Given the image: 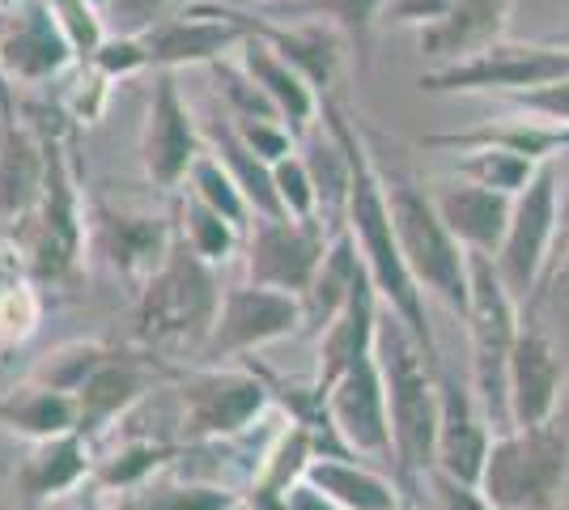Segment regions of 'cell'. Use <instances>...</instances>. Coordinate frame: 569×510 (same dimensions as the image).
I'll return each mask as SVG.
<instances>
[{"label":"cell","mask_w":569,"mask_h":510,"mask_svg":"<svg viewBox=\"0 0 569 510\" xmlns=\"http://www.w3.org/2000/svg\"><path fill=\"white\" fill-rule=\"evenodd\" d=\"M323 128L332 132L336 141L349 153V167H353V183H349V209H345V230L353 234L361 260L370 268L375 286L382 293V307L396 311L408 323V332L421 340V349L429 353L433 366L442 362V349L433 337V323L426 311V290L417 286L412 268L400 251V234H396V221H391V200H387V183H382V170L375 162V153L366 146L361 128L349 116V107L340 98L323 94V111H319Z\"/></svg>","instance_id":"6da1fadb"},{"label":"cell","mask_w":569,"mask_h":510,"mask_svg":"<svg viewBox=\"0 0 569 510\" xmlns=\"http://www.w3.org/2000/svg\"><path fill=\"white\" fill-rule=\"evenodd\" d=\"M375 358L387 383V413H391V447H396V481L412 507H421V489L438 468V370L429 362L421 340L408 332L396 311H382Z\"/></svg>","instance_id":"7a4b0ae2"},{"label":"cell","mask_w":569,"mask_h":510,"mask_svg":"<svg viewBox=\"0 0 569 510\" xmlns=\"http://www.w3.org/2000/svg\"><path fill=\"white\" fill-rule=\"evenodd\" d=\"M30 116L43 132L48 146V179H43V196L39 204L9 226V243L13 256H22L26 277L34 281H69L77 264H81V247H86V200H81V183H77V167H72V128L69 123H51L48 107H30Z\"/></svg>","instance_id":"3957f363"},{"label":"cell","mask_w":569,"mask_h":510,"mask_svg":"<svg viewBox=\"0 0 569 510\" xmlns=\"http://www.w3.org/2000/svg\"><path fill=\"white\" fill-rule=\"evenodd\" d=\"M221 281L217 264L196 256L174 226V243L153 277L137 290V344L153 349L158 358H200L221 311Z\"/></svg>","instance_id":"277c9868"},{"label":"cell","mask_w":569,"mask_h":510,"mask_svg":"<svg viewBox=\"0 0 569 510\" xmlns=\"http://www.w3.org/2000/svg\"><path fill=\"white\" fill-rule=\"evenodd\" d=\"M387 183V200H391V221L400 234V251L417 286L433 298H442L455 316H468L472 302V260L468 247L455 239V230L442 221L433 192L421 179L400 174V170H382Z\"/></svg>","instance_id":"5b68a950"},{"label":"cell","mask_w":569,"mask_h":510,"mask_svg":"<svg viewBox=\"0 0 569 510\" xmlns=\"http://www.w3.org/2000/svg\"><path fill=\"white\" fill-rule=\"evenodd\" d=\"M472 260V302H468V379L476 388V400L489 417L493 434L515 430L510 421V353H515V337H519V298L501 281L493 256L485 251H468Z\"/></svg>","instance_id":"8992f818"},{"label":"cell","mask_w":569,"mask_h":510,"mask_svg":"<svg viewBox=\"0 0 569 510\" xmlns=\"http://www.w3.org/2000/svg\"><path fill=\"white\" fill-rule=\"evenodd\" d=\"M476 486L498 510H561L569 493V434L557 421L501 430Z\"/></svg>","instance_id":"52a82bcc"},{"label":"cell","mask_w":569,"mask_h":510,"mask_svg":"<svg viewBox=\"0 0 569 510\" xmlns=\"http://www.w3.org/2000/svg\"><path fill=\"white\" fill-rule=\"evenodd\" d=\"M174 396H179V434L188 447L247 434L268 413V404L277 400L268 374L230 362H204L188 374H179Z\"/></svg>","instance_id":"ba28073f"},{"label":"cell","mask_w":569,"mask_h":510,"mask_svg":"<svg viewBox=\"0 0 569 510\" xmlns=\"http://www.w3.org/2000/svg\"><path fill=\"white\" fill-rule=\"evenodd\" d=\"M557 239H561V162H545L536 170V179L515 196L506 239L493 256L501 281L527 307L545 286Z\"/></svg>","instance_id":"9c48e42d"},{"label":"cell","mask_w":569,"mask_h":510,"mask_svg":"<svg viewBox=\"0 0 569 510\" xmlns=\"http://www.w3.org/2000/svg\"><path fill=\"white\" fill-rule=\"evenodd\" d=\"M557 77H569V43H515L501 39L493 48L476 51L459 64L429 69L417 77L426 94H519Z\"/></svg>","instance_id":"30bf717a"},{"label":"cell","mask_w":569,"mask_h":510,"mask_svg":"<svg viewBox=\"0 0 569 510\" xmlns=\"http://www.w3.org/2000/svg\"><path fill=\"white\" fill-rule=\"evenodd\" d=\"M332 234L323 218H256L242 243L247 281L302 298L332 247Z\"/></svg>","instance_id":"8fae6325"},{"label":"cell","mask_w":569,"mask_h":510,"mask_svg":"<svg viewBox=\"0 0 569 510\" xmlns=\"http://www.w3.org/2000/svg\"><path fill=\"white\" fill-rule=\"evenodd\" d=\"M302 332V298L284 290H268V286H230L221 293V311L209 340H204V353L200 362H238L247 353H256L263 344H277V340Z\"/></svg>","instance_id":"7c38bea8"},{"label":"cell","mask_w":569,"mask_h":510,"mask_svg":"<svg viewBox=\"0 0 569 510\" xmlns=\"http://www.w3.org/2000/svg\"><path fill=\"white\" fill-rule=\"evenodd\" d=\"M204 153V132L191 116L188 98L179 90V81L170 69H158L149 111L141 128V170L144 179L162 192H174L179 183H188L191 162Z\"/></svg>","instance_id":"4fadbf2b"},{"label":"cell","mask_w":569,"mask_h":510,"mask_svg":"<svg viewBox=\"0 0 569 510\" xmlns=\"http://www.w3.org/2000/svg\"><path fill=\"white\" fill-rule=\"evenodd\" d=\"M77 64L72 43L48 0H18L0 9V69L18 86H43Z\"/></svg>","instance_id":"5bb4252c"},{"label":"cell","mask_w":569,"mask_h":510,"mask_svg":"<svg viewBox=\"0 0 569 510\" xmlns=\"http://www.w3.org/2000/svg\"><path fill=\"white\" fill-rule=\"evenodd\" d=\"M179 379V370L158 358L153 349H111L107 362L98 366L94 374L86 379V388L77 391V404H81V434L90 438L98 430H107L111 421L128 417L141 404L149 391H158L162 383Z\"/></svg>","instance_id":"9a60e30c"},{"label":"cell","mask_w":569,"mask_h":510,"mask_svg":"<svg viewBox=\"0 0 569 510\" xmlns=\"http://www.w3.org/2000/svg\"><path fill=\"white\" fill-rule=\"evenodd\" d=\"M328 417H332L340 442L361 460H387L396 456L391 447V413H387V383H382L379 358H361L349 366L332 388H328Z\"/></svg>","instance_id":"2e32d148"},{"label":"cell","mask_w":569,"mask_h":510,"mask_svg":"<svg viewBox=\"0 0 569 510\" xmlns=\"http://www.w3.org/2000/svg\"><path fill=\"white\" fill-rule=\"evenodd\" d=\"M569 383V366L557 340L536 323L531 307L519 323L515 353H510V421L515 426H545L561 409Z\"/></svg>","instance_id":"e0dca14e"},{"label":"cell","mask_w":569,"mask_h":510,"mask_svg":"<svg viewBox=\"0 0 569 510\" xmlns=\"http://www.w3.org/2000/svg\"><path fill=\"white\" fill-rule=\"evenodd\" d=\"M493 447V426L476 400L472 379H455L451 370H438V468L459 481H480L485 460Z\"/></svg>","instance_id":"ac0fdd59"},{"label":"cell","mask_w":569,"mask_h":510,"mask_svg":"<svg viewBox=\"0 0 569 510\" xmlns=\"http://www.w3.org/2000/svg\"><path fill=\"white\" fill-rule=\"evenodd\" d=\"M90 230L98 239V251L137 290L153 277V268L167 260L170 243H174V221L141 213V209H116L107 200H98L90 209Z\"/></svg>","instance_id":"d6986e66"},{"label":"cell","mask_w":569,"mask_h":510,"mask_svg":"<svg viewBox=\"0 0 569 510\" xmlns=\"http://www.w3.org/2000/svg\"><path fill=\"white\" fill-rule=\"evenodd\" d=\"M515 4L519 0H455L442 22L417 30V48L426 56V64L447 69V64H459L476 51L501 43L510 30V18H515Z\"/></svg>","instance_id":"ffe728a7"},{"label":"cell","mask_w":569,"mask_h":510,"mask_svg":"<svg viewBox=\"0 0 569 510\" xmlns=\"http://www.w3.org/2000/svg\"><path fill=\"white\" fill-rule=\"evenodd\" d=\"M48 179V146L34 120H22V111L0 116V221L13 226L26 218Z\"/></svg>","instance_id":"44dd1931"},{"label":"cell","mask_w":569,"mask_h":510,"mask_svg":"<svg viewBox=\"0 0 569 510\" xmlns=\"http://www.w3.org/2000/svg\"><path fill=\"white\" fill-rule=\"evenodd\" d=\"M382 293L375 286V277L366 272L361 286L353 290V298L345 302V311L319 332V366H315V388L328 391L361 358L375 353V340H379V323H382Z\"/></svg>","instance_id":"7402d4cb"},{"label":"cell","mask_w":569,"mask_h":510,"mask_svg":"<svg viewBox=\"0 0 569 510\" xmlns=\"http://www.w3.org/2000/svg\"><path fill=\"white\" fill-rule=\"evenodd\" d=\"M238 13H242V22L251 26V34L268 39V43L298 69V73L307 77L319 94H332L336 73H340V60H345V48H349V39H345L336 26H328V22H272V18H263V13L247 9V4H238Z\"/></svg>","instance_id":"603a6c76"},{"label":"cell","mask_w":569,"mask_h":510,"mask_svg":"<svg viewBox=\"0 0 569 510\" xmlns=\"http://www.w3.org/2000/svg\"><path fill=\"white\" fill-rule=\"evenodd\" d=\"M433 204L442 221L455 230V239L468 247V251H485V256H498L501 239H506V226H510V209H515V196L493 192L485 183L472 179H442L429 188Z\"/></svg>","instance_id":"cb8c5ba5"},{"label":"cell","mask_w":569,"mask_h":510,"mask_svg":"<svg viewBox=\"0 0 569 510\" xmlns=\"http://www.w3.org/2000/svg\"><path fill=\"white\" fill-rule=\"evenodd\" d=\"M238 64L247 69V73L256 77V86H260L263 94L272 98V107H277V116L289 123V132L302 141L310 128L319 123V111H323V94L310 86L307 77L298 73L289 60H284L281 51L272 48L268 39L260 34H251L242 48H238Z\"/></svg>","instance_id":"d4e9b609"},{"label":"cell","mask_w":569,"mask_h":510,"mask_svg":"<svg viewBox=\"0 0 569 510\" xmlns=\"http://www.w3.org/2000/svg\"><path fill=\"white\" fill-rule=\"evenodd\" d=\"M429 149H476V146H493V149H510V153H522L531 162H557L569 153V123H548L540 116H527V111H515V116H498V120H485L476 128H463V132H433L426 137Z\"/></svg>","instance_id":"484cf974"},{"label":"cell","mask_w":569,"mask_h":510,"mask_svg":"<svg viewBox=\"0 0 569 510\" xmlns=\"http://www.w3.org/2000/svg\"><path fill=\"white\" fill-rule=\"evenodd\" d=\"M90 477H94V460H90V438L81 434V430L48 438V442H34L30 456L22 460V468H18V486H22L30 502L72 493Z\"/></svg>","instance_id":"4316f807"},{"label":"cell","mask_w":569,"mask_h":510,"mask_svg":"<svg viewBox=\"0 0 569 510\" xmlns=\"http://www.w3.org/2000/svg\"><path fill=\"white\" fill-rule=\"evenodd\" d=\"M366 272H370V268L361 260L353 234H349V230H336L332 247H328L323 264L315 272V281H310V290L302 293V332L319 337V332L345 311V302L353 298V290L361 286Z\"/></svg>","instance_id":"83f0119b"},{"label":"cell","mask_w":569,"mask_h":510,"mask_svg":"<svg viewBox=\"0 0 569 510\" xmlns=\"http://www.w3.org/2000/svg\"><path fill=\"white\" fill-rule=\"evenodd\" d=\"M382 9H387V0H260L256 13L272 18V22L336 26L357 51L361 69H370V43H375V26L382 22Z\"/></svg>","instance_id":"f1b7e54d"},{"label":"cell","mask_w":569,"mask_h":510,"mask_svg":"<svg viewBox=\"0 0 569 510\" xmlns=\"http://www.w3.org/2000/svg\"><path fill=\"white\" fill-rule=\"evenodd\" d=\"M307 481L315 489H323L332 502H340L345 510H400L412 507L403 498L400 481L375 472L370 463H353V456H319L310 463Z\"/></svg>","instance_id":"f546056e"},{"label":"cell","mask_w":569,"mask_h":510,"mask_svg":"<svg viewBox=\"0 0 569 510\" xmlns=\"http://www.w3.org/2000/svg\"><path fill=\"white\" fill-rule=\"evenodd\" d=\"M0 426L13 430L18 438H30V442H48V438L81 430V404H77L72 391L30 379L26 388L0 396Z\"/></svg>","instance_id":"4dcf8cb0"},{"label":"cell","mask_w":569,"mask_h":510,"mask_svg":"<svg viewBox=\"0 0 569 510\" xmlns=\"http://www.w3.org/2000/svg\"><path fill=\"white\" fill-rule=\"evenodd\" d=\"M204 146L213 149L226 162V170L238 179V188L247 196L256 218H284V204L277 196V179H272V162H263L256 149L238 137V128L230 116H213L204 123Z\"/></svg>","instance_id":"1f68e13d"},{"label":"cell","mask_w":569,"mask_h":510,"mask_svg":"<svg viewBox=\"0 0 569 510\" xmlns=\"http://www.w3.org/2000/svg\"><path fill=\"white\" fill-rule=\"evenodd\" d=\"M174 226H179V234L191 243V251L204 256L209 264L234 260L238 251H242V243H247V230H238L226 213H217L213 204H204L200 196L191 192L174 204Z\"/></svg>","instance_id":"d6a6232c"},{"label":"cell","mask_w":569,"mask_h":510,"mask_svg":"<svg viewBox=\"0 0 569 510\" xmlns=\"http://www.w3.org/2000/svg\"><path fill=\"white\" fill-rule=\"evenodd\" d=\"M455 174L459 179H472V183H485L493 192L519 196L531 179L540 162L522 158V153H510V149H493V146H476V149H455Z\"/></svg>","instance_id":"836d02e7"},{"label":"cell","mask_w":569,"mask_h":510,"mask_svg":"<svg viewBox=\"0 0 569 510\" xmlns=\"http://www.w3.org/2000/svg\"><path fill=\"white\" fill-rule=\"evenodd\" d=\"M179 460V447H170V442H153V438H128L123 447H119L111 460L94 463V481L98 489H111V493H123V489H137L144 486L158 468H167V463Z\"/></svg>","instance_id":"e575fe53"},{"label":"cell","mask_w":569,"mask_h":510,"mask_svg":"<svg viewBox=\"0 0 569 510\" xmlns=\"http://www.w3.org/2000/svg\"><path fill=\"white\" fill-rule=\"evenodd\" d=\"M188 192L200 196L204 204H213L217 213H226V218L234 221L238 230H251L256 213H251L247 196H242V188H238V179L230 174V170H226V162H221V158H217L209 146H204V153L191 162Z\"/></svg>","instance_id":"d590c367"},{"label":"cell","mask_w":569,"mask_h":510,"mask_svg":"<svg viewBox=\"0 0 569 510\" xmlns=\"http://www.w3.org/2000/svg\"><path fill=\"white\" fill-rule=\"evenodd\" d=\"M107 353H111V344H102V340H69V344H60L56 353H48L43 362L34 366L30 379L77 396V391L86 388V379L107 362Z\"/></svg>","instance_id":"8d00e7d4"},{"label":"cell","mask_w":569,"mask_h":510,"mask_svg":"<svg viewBox=\"0 0 569 510\" xmlns=\"http://www.w3.org/2000/svg\"><path fill=\"white\" fill-rule=\"evenodd\" d=\"M242 489L221 481H179V486H153L141 493L137 510H238Z\"/></svg>","instance_id":"74e56055"},{"label":"cell","mask_w":569,"mask_h":510,"mask_svg":"<svg viewBox=\"0 0 569 510\" xmlns=\"http://www.w3.org/2000/svg\"><path fill=\"white\" fill-rule=\"evenodd\" d=\"M43 323V298L34 290V277H13L0 293V344L18 349L39 332Z\"/></svg>","instance_id":"f35d334b"},{"label":"cell","mask_w":569,"mask_h":510,"mask_svg":"<svg viewBox=\"0 0 569 510\" xmlns=\"http://www.w3.org/2000/svg\"><path fill=\"white\" fill-rule=\"evenodd\" d=\"M48 4L51 13H56V22H60V30H64V39L72 43L77 64H90L94 51L102 48V39H107L102 4H94V0H48Z\"/></svg>","instance_id":"ab89813d"},{"label":"cell","mask_w":569,"mask_h":510,"mask_svg":"<svg viewBox=\"0 0 569 510\" xmlns=\"http://www.w3.org/2000/svg\"><path fill=\"white\" fill-rule=\"evenodd\" d=\"M272 179H277V196L289 218H319V188H315L307 153L293 149L289 158L272 162Z\"/></svg>","instance_id":"60d3db41"},{"label":"cell","mask_w":569,"mask_h":510,"mask_svg":"<svg viewBox=\"0 0 569 510\" xmlns=\"http://www.w3.org/2000/svg\"><path fill=\"white\" fill-rule=\"evenodd\" d=\"M90 64H94L107 81H123V77H137V73H144V69H153V64H149V48H144V39L141 34H132V30L107 34Z\"/></svg>","instance_id":"b9f144b4"},{"label":"cell","mask_w":569,"mask_h":510,"mask_svg":"<svg viewBox=\"0 0 569 510\" xmlns=\"http://www.w3.org/2000/svg\"><path fill=\"white\" fill-rule=\"evenodd\" d=\"M111 86L116 81H107L94 64H77V77H72L69 94H64V111L72 116V123H98Z\"/></svg>","instance_id":"7bdbcfd3"},{"label":"cell","mask_w":569,"mask_h":510,"mask_svg":"<svg viewBox=\"0 0 569 510\" xmlns=\"http://www.w3.org/2000/svg\"><path fill=\"white\" fill-rule=\"evenodd\" d=\"M506 102H510L515 111L540 116V120H548V123H569V77H557V81L536 86V90L506 94Z\"/></svg>","instance_id":"ee69618b"},{"label":"cell","mask_w":569,"mask_h":510,"mask_svg":"<svg viewBox=\"0 0 569 510\" xmlns=\"http://www.w3.org/2000/svg\"><path fill=\"white\" fill-rule=\"evenodd\" d=\"M234 128H238V137L260 153L263 162H281V158H289V153L298 149V137L289 132L284 120H234Z\"/></svg>","instance_id":"f6af8a7d"},{"label":"cell","mask_w":569,"mask_h":510,"mask_svg":"<svg viewBox=\"0 0 569 510\" xmlns=\"http://www.w3.org/2000/svg\"><path fill=\"white\" fill-rule=\"evenodd\" d=\"M426 486H429V493H433L438 510H498L489 498H485V489L472 486V481H459V477L442 472V468L429 472Z\"/></svg>","instance_id":"bcb514c9"},{"label":"cell","mask_w":569,"mask_h":510,"mask_svg":"<svg viewBox=\"0 0 569 510\" xmlns=\"http://www.w3.org/2000/svg\"><path fill=\"white\" fill-rule=\"evenodd\" d=\"M455 0H387V9H382V22L387 26H412V30H421V26H433L442 22L447 13H451Z\"/></svg>","instance_id":"7dc6e473"},{"label":"cell","mask_w":569,"mask_h":510,"mask_svg":"<svg viewBox=\"0 0 569 510\" xmlns=\"http://www.w3.org/2000/svg\"><path fill=\"white\" fill-rule=\"evenodd\" d=\"M548 293H557V298H569V234L557 243V251H552V264H548V277L545 286H540V293H536V302L531 307H540Z\"/></svg>","instance_id":"c3c4849f"},{"label":"cell","mask_w":569,"mask_h":510,"mask_svg":"<svg viewBox=\"0 0 569 510\" xmlns=\"http://www.w3.org/2000/svg\"><path fill=\"white\" fill-rule=\"evenodd\" d=\"M281 510H345V507L332 502L323 489H315L310 481H298V486L289 489V498H284Z\"/></svg>","instance_id":"681fc988"},{"label":"cell","mask_w":569,"mask_h":510,"mask_svg":"<svg viewBox=\"0 0 569 510\" xmlns=\"http://www.w3.org/2000/svg\"><path fill=\"white\" fill-rule=\"evenodd\" d=\"M569 234V167L561 170V239ZM557 239V243H561Z\"/></svg>","instance_id":"f907efd6"},{"label":"cell","mask_w":569,"mask_h":510,"mask_svg":"<svg viewBox=\"0 0 569 510\" xmlns=\"http://www.w3.org/2000/svg\"><path fill=\"white\" fill-rule=\"evenodd\" d=\"M13 277H18V272H13V268H4V264H0V293H4V286H9V281H13Z\"/></svg>","instance_id":"816d5d0a"},{"label":"cell","mask_w":569,"mask_h":510,"mask_svg":"<svg viewBox=\"0 0 569 510\" xmlns=\"http://www.w3.org/2000/svg\"><path fill=\"white\" fill-rule=\"evenodd\" d=\"M4 4H18V0H0V9H4Z\"/></svg>","instance_id":"f5cc1de1"},{"label":"cell","mask_w":569,"mask_h":510,"mask_svg":"<svg viewBox=\"0 0 569 510\" xmlns=\"http://www.w3.org/2000/svg\"><path fill=\"white\" fill-rule=\"evenodd\" d=\"M238 510H256V507H251V502H242V507H238Z\"/></svg>","instance_id":"db71d44e"},{"label":"cell","mask_w":569,"mask_h":510,"mask_svg":"<svg viewBox=\"0 0 569 510\" xmlns=\"http://www.w3.org/2000/svg\"><path fill=\"white\" fill-rule=\"evenodd\" d=\"M94 4H102V9H107V4H111V0H94Z\"/></svg>","instance_id":"11a10c76"},{"label":"cell","mask_w":569,"mask_h":510,"mask_svg":"<svg viewBox=\"0 0 569 510\" xmlns=\"http://www.w3.org/2000/svg\"><path fill=\"white\" fill-rule=\"evenodd\" d=\"M400 510H426V507H400Z\"/></svg>","instance_id":"9f6ffc18"}]
</instances>
